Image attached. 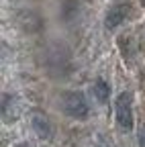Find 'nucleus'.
Here are the masks:
<instances>
[{
    "label": "nucleus",
    "instance_id": "obj_1",
    "mask_svg": "<svg viewBox=\"0 0 145 147\" xmlns=\"http://www.w3.org/2000/svg\"><path fill=\"white\" fill-rule=\"evenodd\" d=\"M131 16H135V6L133 0H113V4L106 10V18L104 25L108 31H115L117 27H121L125 21H129Z\"/></svg>",
    "mask_w": 145,
    "mask_h": 147
},
{
    "label": "nucleus",
    "instance_id": "obj_2",
    "mask_svg": "<svg viewBox=\"0 0 145 147\" xmlns=\"http://www.w3.org/2000/svg\"><path fill=\"white\" fill-rule=\"evenodd\" d=\"M115 117L123 131L133 129V94L131 92H121L115 100Z\"/></svg>",
    "mask_w": 145,
    "mask_h": 147
},
{
    "label": "nucleus",
    "instance_id": "obj_3",
    "mask_svg": "<svg viewBox=\"0 0 145 147\" xmlns=\"http://www.w3.org/2000/svg\"><path fill=\"white\" fill-rule=\"evenodd\" d=\"M63 108L71 119H78V121H84L90 115L88 100H86V96L82 92H67L63 96Z\"/></svg>",
    "mask_w": 145,
    "mask_h": 147
},
{
    "label": "nucleus",
    "instance_id": "obj_4",
    "mask_svg": "<svg viewBox=\"0 0 145 147\" xmlns=\"http://www.w3.org/2000/svg\"><path fill=\"white\" fill-rule=\"evenodd\" d=\"M21 117V102L16 96H10V94H4L2 98V121L6 125L14 123V121H19Z\"/></svg>",
    "mask_w": 145,
    "mask_h": 147
},
{
    "label": "nucleus",
    "instance_id": "obj_5",
    "mask_svg": "<svg viewBox=\"0 0 145 147\" xmlns=\"http://www.w3.org/2000/svg\"><path fill=\"white\" fill-rule=\"evenodd\" d=\"M31 125H33V131L37 133L39 139H51L53 129H51V123H49V119H47L45 115L35 113V115L31 117Z\"/></svg>",
    "mask_w": 145,
    "mask_h": 147
},
{
    "label": "nucleus",
    "instance_id": "obj_6",
    "mask_svg": "<svg viewBox=\"0 0 145 147\" xmlns=\"http://www.w3.org/2000/svg\"><path fill=\"white\" fill-rule=\"evenodd\" d=\"M94 96H96L98 102H106L108 100V96H111V88H108V84L104 80H98L94 84Z\"/></svg>",
    "mask_w": 145,
    "mask_h": 147
},
{
    "label": "nucleus",
    "instance_id": "obj_7",
    "mask_svg": "<svg viewBox=\"0 0 145 147\" xmlns=\"http://www.w3.org/2000/svg\"><path fill=\"white\" fill-rule=\"evenodd\" d=\"M137 141H139V147H145V125L139 129V133H137Z\"/></svg>",
    "mask_w": 145,
    "mask_h": 147
},
{
    "label": "nucleus",
    "instance_id": "obj_8",
    "mask_svg": "<svg viewBox=\"0 0 145 147\" xmlns=\"http://www.w3.org/2000/svg\"><path fill=\"white\" fill-rule=\"evenodd\" d=\"M14 147H31V143H27V141H21V143H16Z\"/></svg>",
    "mask_w": 145,
    "mask_h": 147
},
{
    "label": "nucleus",
    "instance_id": "obj_9",
    "mask_svg": "<svg viewBox=\"0 0 145 147\" xmlns=\"http://www.w3.org/2000/svg\"><path fill=\"white\" fill-rule=\"evenodd\" d=\"M141 2H143V6H145V0H141Z\"/></svg>",
    "mask_w": 145,
    "mask_h": 147
}]
</instances>
